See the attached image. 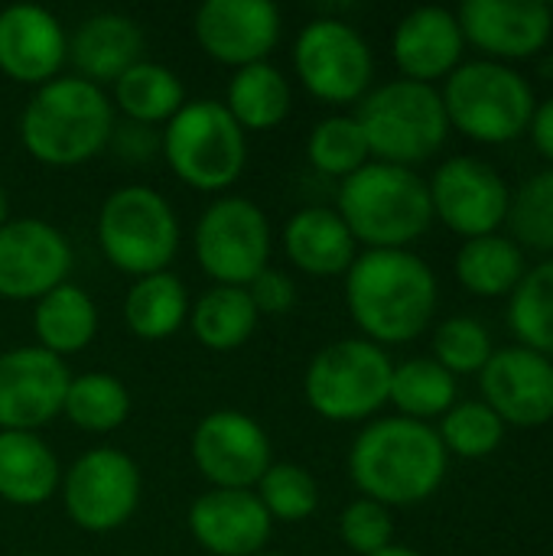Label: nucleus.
Instances as JSON below:
<instances>
[{"instance_id":"nucleus-1","label":"nucleus","mask_w":553,"mask_h":556,"mask_svg":"<svg viewBox=\"0 0 553 556\" xmlns=\"http://www.w3.org/2000/svg\"><path fill=\"white\" fill-rule=\"evenodd\" d=\"M437 277L411 251H365L345 270V306L375 345L414 342L437 313Z\"/></svg>"},{"instance_id":"nucleus-2","label":"nucleus","mask_w":553,"mask_h":556,"mask_svg":"<svg viewBox=\"0 0 553 556\" xmlns=\"http://www.w3.org/2000/svg\"><path fill=\"white\" fill-rule=\"evenodd\" d=\"M450 453L430 424L407 417L372 420L352 443L349 476L362 498L385 508L420 505L447 479Z\"/></svg>"},{"instance_id":"nucleus-3","label":"nucleus","mask_w":553,"mask_h":556,"mask_svg":"<svg viewBox=\"0 0 553 556\" xmlns=\"http://www.w3.org/2000/svg\"><path fill=\"white\" fill-rule=\"evenodd\" d=\"M114 127V104L104 88L78 75H59L26 101L20 143L36 163L68 169L95 160L111 143Z\"/></svg>"},{"instance_id":"nucleus-4","label":"nucleus","mask_w":553,"mask_h":556,"mask_svg":"<svg viewBox=\"0 0 553 556\" xmlns=\"http://www.w3.org/2000/svg\"><path fill=\"white\" fill-rule=\"evenodd\" d=\"M336 212L368 251H407L433 222L430 186L414 169L378 160L342 179Z\"/></svg>"},{"instance_id":"nucleus-5","label":"nucleus","mask_w":553,"mask_h":556,"mask_svg":"<svg viewBox=\"0 0 553 556\" xmlns=\"http://www.w3.org/2000/svg\"><path fill=\"white\" fill-rule=\"evenodd\" d=\"M355 121L378 163L417 166L430 160L450 134L443 98L433 85L394 78L359 101Z\"/></svg>"},{"instance_id":"nucleus-6","label":"nucleus","mask_w":553,"mask_h":556,"mask_svg":"<svg viewBox=\"0 0 553 556\" xmlns=\"http://www.w3.org/2000/svg\"><path fill=\"white\" fill-rule=\"evenodd\" d=\"M160 153L173 176L199 192H225L248 163V137L222 101H186L160 134Z\"/></svg>"},{"instance_id":"nucleus-7","label":"nucleus","mask_w":553,"mask_h":556,"mask_svg":"<svg viewBox=\"0 0 553 556\" xmlns=\"http://www.w3.org/2000/svg\"><path fill=\"white\" fill-rule=\"evenodd\" d=\"M447 121L476 143H508L531 127L535 91L521 72L505 62L479 59L447 75L440 91Z\"/></svg>"},{"instance_id":"nucleus-8","label":"nucleus","mask_w":553,"mask_h":556,"mask_svg":"<svg viewBox=\"0 0 553 556\" xmlns=\"http://www.w3.org/2000/svg\"><path fill=\"white\" fill-rule=\"evenodd\" d=\"M95 238L108 264L137 280L169 270L179 251V218L156 189L121 186L101 202Z\"/></svg>"},{"instance_id":"nucleus-9","label":"nucleus","mask_w":553,"mask_h":556,"mask_svg":"<svg viewBox=\"0 0 553 556\" xmlns=\"http://www.w3.org/2000/svg\"><path fill=\"white\" fill-rule=\"evenodd\" d=\"M391 358L368 339H339L319 349L303 375L306 404L329 424H359L388 404Z\"/></svg>"},{"instance_id":"nucleus-10","label":"nucleus","mask_w":553,"mask_h":556,"mask_svg":"<svg viewBox=\"0 0 553 556\" xmlns=\"http://www.w3.org/2000/svg\"><path fill=\"white\" fill-rule=\"evenodd\" d=\"M271 222L244 195L215 199L196 222L192 251L202 274L218 287H248L271 264Z\"/></svg>"},{"instance_id":"nucleus-11","label":"nucleus","mask_w":553,"mask_h":556,"mask_svg":"<svg viewBox=\"0 0 553 556\" xmlns=\"http://www.w3.org/2000/svg\"><path fill=\"white\" fill-rule=\"evenodd\" d=\"M293 68L313 98L326 104H352L368 94L375 55L355 26L316 16L297 33Z\"/></svg>"},{"instance_id":"nucleus-12","label":"nucleus","mask_w":553,"mask_h":556,"mask_svg":"<svg viewBox=\"0 0 553 556\" xmlns=\"http://www.w3.org/2000/svg\"><path fill=\"white\" fill-rule=\"evenodd\" d=\"M59 492L75 528L88 534H108L134 518L140 505V469L127 453L98 446L81 453L62 472Z\"/></svg>"},{"instance_id":"nucleus-13","label":"nucleus","mask_w":553,"mask_h":556,"mask_svg":"<svg viewBox=\"0 0 553 556\" xmlns=\"http://www.w3.org/2000/svg\"><path fill=\"white\" fill-rule=\"evenodd\" d=\"M192 463L212 489H251L271 469V437L244 410H212L192 433Z\"/></svg>"},{"instance_id":"nucleus-14","label":"nucleus","mask_w":553,"mask_h":556,"mask_svg":"<svg viewBox=\"0 0 553 556\" xmlns=\"http://www.w3.org/2000/svg\"><path fill=\"white\" fill-rule=\"evenodd\" d=\"M427 186L433 215L466 241L495 235L508 218L512 192L505 179L476 156H453L440 163Z\"/></svg>"},{"instance_id":"nucleus-15","label":"nucleus","mask_w":553,"mask_h":556,"mask_svg":"<svg viewBox=\"0 0 553 556\" xmlns=\"http://www.w3.org/2000/svg\"><path fill=\"white\" fill-rule=\"evenodd\" d=\"M72 244L42 218H10L0 228V296L36 303L68 280Z\"/></svg>"},{"instance_id":"nucleus-16","label":"nucleus","mask_w":553,"mask_h":556,"mask_svg":"<svg viewBox=\"0 0 553 556\" xmlns=\"http://www.w3.org/2000/svg\"><path fill=\"white\" fill-rule=\"evenodd\" d=\"M68 368L59 355L39 345L0 352V430L36 433L62 414Z\"/></svg>"},{"instance_id":"nucleus-17","label":"nucleus","mask_w":553,"mask_h":556,"mask_svg":"<svg viewBox=\"0 0 553 556\" xmlns=\"http://www.w3.org/2000/svg\"><path fill=\"white\" fill-rule=\"evenodd\" d=\"M196 42L222 65L267 62L280 42V10L271 0H205L192 20Z\"/></svg>"},{"instance_id":"nucleus-18","label":"nucleus","mask_w":553,"mask_h":556,"mask_svg":"<svg viewBox=\"0 0 553 556\" xmlns=\"http://www.w3.org/2000/svg\"><path fill=\"white\" fill-rule=\"evenodd\" d=\"M482 375L486 404L512 427H544L553 420V362L512 345L492 352Z\"/></svg>"},{"instance_id":"nucleus-19","label":"nucleus","mask_w":553,"mask_h":556,"mask_svg":"<svg viewBox=\"0 0 553 556\" xmlns=\"http://www.w3.org/2000/svg\"><path fill=\"white\" fill-rule=\"evenodd\" d=\"M68 62V33L59 16L36 3L0 10V72L16 85L42 88Z\"/></svg>"},{"instance_id":"nucleus-20","label":"nucleus","mask_w":553,"mask_h":556,"mask_svg":"<svg viewBox=\"0 0 553 556\" xmlns=\"http://www.w3.org/2000/svg\"><path fill=\"white\" fill-rule=\"evenodd\" d=\"M456 20L463 39L495 62L541 52L553 33V10L541 0H466Z\"/></svg>"},{"instance_id":"nucleus-21","label":"nucleus","mask_w":553,"mask_h":556,"mask_svg":"<svg viewBox=\"0 0 553 556\" xmlns=\"http://www.w3.org/2000/svg\"><path fill=\"white\" fill-rule=\"evenodd\" d=\"M189 534L212 556H254L271 541L274 521L251 489H209L189 505Z\"/></svg>"},{"instance_id":"nucleus-22","label":"nucleus","mask_w":553,"mask_h":556,"mask_svg":"<svg viewBox=\"0 0 553 556\" xmlns=\"http://www.w3.org/2000/svg\"><path fill=\"white\" fill-rule=\"evenodd\" d=\"M463 29L456 13L447 7H417L411 10L391 36V55L407 81L433 85L460 68L463 59Z\"/></svg>"},{"instance_id":"nucleus-23","label":"nucleus","mask_w":553,"mask_h":556,"mask_svg":"<svg viewBox=\"0 0 553 556\" xmlns=\"http://www.w3.org/2000/svg\"><path fill=\"white\" fill-rule=\"evenodd\" d=\"M143 59V29L124 13H91L68 36V62L75 75L104 88Z\"/></svg>"},{"instance_id":"nucleus-24","label":"nucleus","mask_w":553,"mask_h":556,"mask_svg":"<svg viewBox=\"0 0 553 556\" xmlns=\"http://www.w3.org/2000/svg\"><path fill=\"white\" fill-rule=\"evenodd\" d=\"M280 238L290 264L310 277H339L359 257L355 238L336 208H323V205L300 208L297 215L287 218Z\"/></svg>"},{"instance_id":"nucleus-25","label":"nucleus","mask_w":553,"mask_h":556,"mask_svg":"<svg viewBox=\"0 0 553 556\" xmlns=\"http://www.w3.org/2000/svg\"><path fill=\"white\" fill-rule=\"evenodd\" d=\"M62 482V466L39 433L0 430V498L16 508L46 505Z\"/></svg>"},{"instance_id":"nucleus-26","label":"nucleus","mask_w":553,"mask_h":556,"mask_svg":"<svg viewBox=\"0 0 553 556\" xmlns=\"http://www.w3.org/2000/svg\"><path fill=\"white\" fill-rule=\"evenodd\" d=\"M33 332L36 345L65 358L91 345L98 336V306L95 300L75 287V283H59L46 296L36 300L33 306Z\"/></svg>"},{"instance_id":"nucleus-27","label":"nucleus","mask_w":553,"mask_h":556,"mask_svg":"<svg viewBox=\"0 0 553 556\" xmlns=\"http://www.w3.org/2000/svg\"><path fill=\"white\" fill-rule=\"evenodd\" d=\"M189 319V293L169 270L137 277L124 296V326L140 342H163Z\"/></svg>"},{"instance_id":"nucleus-28","label":"nucleus","mask_w":553,"mask_h":556,"mask_svg":"<svg viewBox=\"0 0 553 556\" xmlns=\"http://www.w3.org/2000/svg\"><path fill=\"white\" fill-rule=\"evenodd\" d=\"M225 111L238 121V127L248 130H274L287 121L293 94L287 75L271 62H254L244 68H235L228 88H225Z\"/></svg>"},{"instance_id":"nucleus-29","label":"nucleus","mask_w":553,"mask_h":556,"mask_svg":"<svg viewBox=\"0 0 553 556\" xmlns=\"http://www.w3.org/2000/svg\"><path fill=\"white\" fill-rule=\"evenodd\" d=\"M111 88H114L111 104L130 124H143V127L166 124L186 104V88H183L179 75L173 68H166L160 62H147V59L130 65Z\"/></svg>"},{"instance_id":"nucleus-30","label":"nucleus","mask_w":553,"mask_h":556,"mask_svg":"<svg viewBox=\"0 0 553 556\" xmlns=\"http://www.w3.org/2000/svg\"><path fill=\"white\" fill-rule=\"evenodd\" d=\"M257 309L244 287H209L196 306H189V326L199 345L212 352L241 349L257 329Z\"/></svg>"},{"instance_id":"nucleus-31","label":"nucleus","mask_w":553,"mask_h":556,"mask_svg":"<svg viewBox=\"0 0 553 556\" xmlns=\"http://www.w3.org/2000/svg\"><path fill=\"white\" fill-rule=\"evenodd\" d=\"M456 277L476 296H505L525 277V254L512 238H469L456 254Z\"/></svg>"},{"instance_id":"nucleus-32","label":"nucleus","mask_w":553,"mask_h":556,"mask_svg":"<svg viewBox=\"0 0 553 556\" xmlns=\"http://www.w3.org/2000/svg\"><path fill=\"white\" fill-rule=\"evenodd\" d=\"M130 391L108 371H85L68 381L62 414L85 433H114L130 417Z\"/></svg>"},{"instance_id":"nucleus-33","label":"nucleus","mask_w":553,"mask_h":556,"mask_svg":"<svg viewBox=\"0 0 553 556\" xmlns=\"http://www.w3.org/2000/svg\"><path fill=\"white\" fill-rule=\"evenodd\" d=\"M388 404H394L401 417L427 424L430 417H443L456 404V378L433 358H411L404 365H394Z\"/></svg>"},{"instance_id":"nucleus-34","label":"nucleus","mask_w":553,"mask_h":556,"mask_svg":"<svg viewBox=\"0 0 553 556\" xmlns=\"http://www.w3.org/2000/svg\"><path fill=\"white\" fill-rule=\"evenodd\" d=\"M508 326L525 349L551 358L553 355V261L525 270L521 283L512 290Z\"/></svg>"},{"instance_id":"nucleus-35","label":"nucleus","mask_w":553,"mask_h":556,"mask_svg":"<svg viewBox=\"0 0 553 556\" xmlns=\"http://www.w3.org/2000/svg\"><path fill=\"white\" fill-rule=\"evenodd\" d=\"M306 160L316 173L332 179H349L352 173H359L372 160V153L355 114L323 117L306 137Z\"/></svg>"},{"instance_id":"nucleus-36","label":"nucleus","mask_w":553,"mask_h":556,"mask_svg":"<svg viewBox=\"0 0 553 556\" xmlns=\"http://www.w3.org/2000/svg\"><path fill=\"white\" fill-rule=\"evenodd\" d=\"M254 495L271 521L284 525H300L319 508V485L297 463H271V469L254 485Z\"/></svg>"},{"instance_id":"nucleus-37","label":"nucleus","mask_w":553,"mask_h":556,"mask_svg":"<svg viewBox=\"0 0 553 556\" xmlns=\"http://www.w3.org/2000/svg\"><path fill=\"white\" fill-rule=\"evenodd\" d=\"M437 433L447 453H456L463 459H482L502 446L505 424L486 401H466V404H453L443 414V424Z\"/></svg>"},{"instance_id":"nucleus-38","label":"nucleus","mask_w":553,"mask_h":556,"mask_svg":"<svg viewBox=\"0 0 553 556\" xmlns=\"http://www.w3.org/2000/svg\"><path fill=\"white\" fill-rule=\"evenodd\" d=\"M505 222L512 225L518 248L553 251V166L521 182Z\"/></svg>"},{"instance_id":"nucleus-39","label":"nucleus","mask_w":553,"mask_h":556,"mask_svg":"<svg viewBox=\"0 0 553 556\" xmlns=\"http://www.w3.org/2000/svg\"><path fill=\"white\" fill-rule=\"evenodd\" d=\"M492 336L479 319L453 316L437 326L433 332V362L443 365L453 378L456 375H476L492 358Z\"/></svg>"},{"instance_id":"nucleus-40","label":"nucleus","mask_w":553,"mask_h":556,"mask_svg":"<svg viewBox=\"0 0 553 556\" xmlns=\"http://www.w3.org/2000/svg\"><path fill=\"white\" fill-rule=\"evenodd\" d=\"M339 538L342 544L359 556L381 554L385 547L394 544V521L391 508L372 502V498H355L342 518H339Z\"/></svg>"},{"instance_id":"nucleus-41","label":"nucleus","mask_w":553,"mask_h":556,"mask_svg":"<svg viewBox=\"0 0 553 556\" xmlns=\"http://www.w3.org/2000/svg\"><path fill=\"white\" fill-rule=\"evenodd\" d=\"M244 290H248L257 316H284L297 303V283L284 270H274V267L261 270Z\"/></svg>"},{"instance_id":"nucleus-42","label":"nucleus","mask_w":553,"mask_h":556,"mask_svg":"<svg viewBox=\"0 0 553 556\" xmlns=\"http://www.w3.org/2000/svg\"><path fill=\"white\" fill-rule=\"evenodd\" d=\"M111 143L117 147V153H121L124 160H137V163L150 160V156L160 150L156 130H153V127H143V124H130V121H127L124 127H114Z\"/></svg>"},{"instance_id":"nucleus-43","label":"nucleus","mask_w":553,"mask_h":556,"mask_svg":"<svg viewBox=\"0 0 553 556\" xmlns=\"http://www.w3.org/2000/svg\"><path fill=\"white\" fill-rule=\"evenodd\" d=\"M528 130H531V140L541 150V156L553 163V98L535 108V117H531Z\"/></svg>"},{"instance_id":"nucleus-44","label":"nucleus","mask_w":553,"mask_h":556,"mask_svg":"<svg viewBox=\"0 0 553 556\" xmlns=\"http://www.w3.org/2000/svg\"><path fill=\"white\" fill-rule=\"evenodd\" d=\"M10 222V195H7V189H3V182H0V228Z\"/></svg>"},{"instance_id":"nucleus-45","label":"nucleus","mask_w":553,"mask_h":556,"mask_svg":"<svg viewBox=\"0 0 553 556\" xmlns=\"http://www.w3.org/2000/svg\"><path fill=\"white\" fill-rule=\"evenodd\" d=\"M375 556H420L417 551H411V547H401V544H391V547H385L381 554Z\"/></svg>"},{"instance_id":"nucleus-46","label":"nucleus","mask_w":553,"mask_h":556,"mask_svg":"<svg viewBox=\"0 0 553 556\" xmlns=\"http://www.w3.org/2000/svg\"><path fill=\"white\" fill-rule=\"evenodd\" d=\"M254 556H284V554H271V551H261V554H254Z\"/></svg>"},{"instance_id":"nucleus-47","label":"nucleus","mask_w":553,"mask_h":556,"mask_svg":"<svg viewBox=\"0 0 553 556\" xmlns=\"http://www.w3.org/2000/svg\"><path fill=\"white\" fill-rule=\"evenodd\" d=\"M23 556H42V554H23Z\"/></svg>"}]
</instances>
